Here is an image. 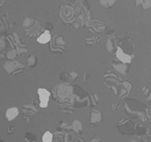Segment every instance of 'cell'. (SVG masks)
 Here are the masks:
<instances>
[{"label":"cell","mask_w":151,"mask_h":142,"mask_svg":"<svg viewBox=\"0 0 151 142\" xmlns=\"http://www.w3.org/2000/svg\"><path fill=\"white\" fill-rule=\"evenodd\" d=\"M70 5L76 10V18L73 22V25L76 28L85 27L88 21L91 20V9L87 0H73Z\"/></svg>","instance_id":"obj_1"},{"label":"cell","mask_w":151,"mask_h":142,"mask_svg":"<svg viewBox=\"0 0 151 142\" xmlns=\"http://www.w3.org/2000/svg\"><path fill=\"white\" fill-rule=\"evenodd\" d=\"M125 111L129 117L133 119H140L141 121H146L145 110L147 106L142 102H139L135 99H126L125 101Z\"/></svg>","instance_id":"obj_2"},{"label":"cell","mask_w":151,"mask_h":142,"mask_svg":"<svg viewBox=\"0 0 151 142\" xmlns=\"http://www.w3.org/2000/svg\"><path fill=\"white\" fill-rule=\"evenodd\" d=\"M50 96L57 102L65 99L75 100L74 95H73V85L69 84V83H62V84L55 85L50 92Z\"/></svg>","instance_id":"obj_3"},{"label":"cell","mask_w":151,"mask_h":142,"mask_svg":"<svg viewBox=\"0 0 151 142\" xmlns=\"http://www.w3.org/2000/svg\"><path fill=\"white\" fill-rule=\"evenodd\" d=\"M22 26L25 30L26 34L29 37H38L41 33L45 31V29L42 28L40 21L35 20L33 17H26L23 20Z\"/></svg>","instance_id":"obj_4"},{"label":"cell","mask_w":151,"mask_h":142,"mask_svg":"<svg viewBox=\"0 0 151 142\" xmlns=\"http://www.w3.org/2000/svg\"><path fill=\"white\" fill-rule=\"evenodd\" d=\"M73 95L75 98L74 106L76 108H82V107L88 106L90 94L85 90H83L80 86L73 85Z\"/></svg>","instance_id":"obj_5"},{"label":"cell","mask_w":151,"mask_h":142,"mask_svg":"<svg viewBox=\"0 0 151 142\" xmlns=\"http://www.w3.org/2000/svg\"><path fill=\"white\" fill-rule=\"evenodd\" d=\"M58 15L64 24H73L76 18V10L72 5H62L60 7Z\"/></svg>","instance_id":"obj_6"},{"label":"cell","mask_w":151,"mask_h":142,"mask_svg":"<svg viewBox=\"0 0 151 142\" xmlns=\"http://www.w3.org/2000/svg\"><path fill=\"white\" fill-rule=\"evenodd\" d=\"M118 48H120L124 53H126L132 58L136 56L135 45H134L132 38L129 37V36H125L121 40H118Z\"/></svg>","instance_id":"obj_7"},{"label":"cell","mask_w":151,"mask_h":142,"mask_svg":"<svg viewBox=\"0 0 151 142\" xmlns=\"http://www.w3.org/2000/svg\"><path fill=\"white\" fill-rule=\"evenodd\" d=\"M136 124L130 118H124L117 123V130L122 135H133Z\"/></svg>","instance_id":"obj_8"},{"label":"cell","mask_w":151,"mask_h":142,"mask_svg":"<svg viewBox=\"0 0 151 142\" xmlns=\"http://www.w3.org/2000/svg\"><path fill=\"white\" fill-rule=\"evenodd\" d=\"M50 45V50L55 53H64L65 51V40L62 35L52 36Z\"/></svg>","instance_id":"obj_9"},{"label":"cell","mask_w":151,"mask_h":142,"mask_svg":"<svg viewBox=\"0 0 151 142\" xmlns=\"http://www.w3.org/2000/svg\"><path fill=\"white\" fill-rule=\"evenodd\" d=\"M133 88V85L131 83L127 82V81H121L118 85L115 86L114 88H112V90L114 93L121 99H125L126 97L129 95V93L131 92Z\"/></svg>","instance_id":"obj_10"},{"label":"cell","mask_w":151,"mask_h":142,"mask_svg":"<svg viewBox=\"0 0 151 142\" xmlns=\"http://www.w3.org/2000/svg\"><path fill=\"white\" fill-rule=\"evenodd\" d=\"M4 68L8 74L16 75L25 71V66L18 61H7L4 63Z\"/></svg>","instance_id":"obj_11"},{"label":"cell","mask_w":151,"mask_h":142,"mask_svg":"<svg viewBox=\"0 0 151 142\" xmlns=\"http://www.w3.org/2000/svg\"><path fill=\"white\" fill-rule=\"evenodd\" d=\"M133 135L135 136V139H138L141 142H147L150 140L149 128H146L142 125H136Z\"/></svg>","instance_id":"obj_12"},{"label":"cell","mask_w":151,"mask_h":142,"mask_svg":"<svg viewBox=\"0 0 151 142\" xmlns=\"http://www.w3.org/2000/svg\"><path fill=\"white\" fill-rule=\"evenodd\" d=\"M120 82H121V79L118 77V75L115 74V72H113V71H109V72H107L106 74L104 75L105 85H106V87L110 88V89L117 86Z\"/></svg>","instance_id":"obj_13"},{"label":"cell","mask_w":151,"mask_h":142,"mask_svg":"<svg viewBox=\"0 0 151 142\" xmlns=\"http://www.w3.org/2000/svg\"><path fill=\"white\" fill-rule=\"evenodd\" d=\"M85 28L91 32H105L107 30L106 24L98 20H90L85 25Z\"/></svg>","instance_id":"obj_14"},{"label":"cell","mask_w":151,"mask_h":142,"mask_svg":"<svg viewBox=\"0 0 151 142\" xmlns=\"http://www.w3.org/2000/svg\"><path fill=\"white\" fill-rule=\"evenodd\" d=\"M37 114V109L35 108V106L31 104L23 105L22 107V116L23 120L25 122H30V120L35 117V115Z\"/></svg>","instance_id":"obj_15"},{"label":"cell","mask_w":151,"mask_h":142,"mask_svg":"<svg viewBox=\"0 0 151 142\" xmlns=\"http://www.w3.org/2000/svg\"><path fill=\"white\" fill-rule=\"evenodd\" d=\"M112 65V68H114L115 71H117L118 73L122 75H127L130 71V65L131 63H122L120 61H118L117 58H114L111 63Z\"/></svg>","instance_id":"obj_16"},{"label":"cell","mask_w":151,"mask_h":142,"mask_svg":"<svg viewBox=\"0 0 151 142\" xmlns=\"http://www.w3.org/2000/svg\"><path fill=\"white\" fill-rule=\"evenodd\" d=\"M37 93H38V96H40V107L42 109L47 108L48 101H50V92L47 91V89L40 88V89L37 90Z\"/></svg>","instance_id":"obj_17"},{"label":"cell","mask_w":151,"mask_h":142,"mask_svg":"<svg viewBox=\"0 0 151 142\" xmlns=\"http://www.w3.org/2000/svg\"><path fill=\"white\" fill-rule=\"evenodd\" d=\"M103 120V114L98 109H92L90 114V126H97Z\"/></svg>","instance_id":"obj_18"},{"label":"cell","mask_w":151,"mask_h":142,"mask_svg":"<svg viewBox=\"0 0 151 142\" xmlns=\"http://www.w3.org/2000/svg\"><path fill=\"white\" fill-rule=\"evenodd\" d=\"M116 55V58L118 61H120V62L122 63H131V62H132L133 58L131 57H129V56H127L126 53H124L122 50H121L120 48H117V50L115 53Z\"/></svg>","instance_id":"obj_19"},{"label":"cell","mask_w":151,"mask_h":142,"mask_svg":"<svg viewBox=\"0 0 151 142\" xmlns=\"http://www.w3.org/2000/svg\"><path fill=\"white\" fill-rule=\"evenodd\" d=\"M107 50H109V53L115 55L117 48H118V38H108L107 40Z\"/></svg>","instance_id":"obj_20"},{"label":"cell","mask_w":151,"mask_h":142,"mask_svg":"<svg viewBox=\"0 0 151 142\" xmlns=\"http://www.w3.org/2000/svg\"><path fill=\"white\" fill-rule=\"evenodd\" d=\"M9 28V22L7 19V14H5L2 18H0V36L5 35V33Z\"/></svg>","instance_id":"obj_21"},{"label":"cell","mask_w":151,"mask_h":142,"mask_svg":"<svg viewBox=\"0 0 151 142\" xmlns=\"http://www.w3.org/2000/svg\"><path fill=\"white\" fill-rule=\"evenodd\" d=\"M52 40V34H50V31L45 29L42 33L40 34L37 37V43H41V45H45V43H48Z\"/></svg>","instance_id":"obj_22"},{"label":"cell","mask_w":151,"mask_h":142,"mask_svg":"<svg viewBox=\"0 0 151 142\" xmlns=\"http://www.w3.org/2000/svg\"><path fill=\"white\" fill-rule=\"evenodd\" d=\"M18 114H19L18 109L16 108V107H11V108L7 109V111L5 113V117L8 121H12V120H14L18 116Z\"/></svg>","instance_id":"obj_23"},{"label":"cell","mask_w":151,"mask_h":142,"mask_svg":"<svg viewBox=\"0 0 151 142\" xmlns=\"http://www.w3.org/2000/svg\"><path fill=\"white\" fill-rule=\"evenodd\" d=\"M70 127H72L73 132H75V133H79V134L83 133V125L80 120H77V119L74 120Z\"/></svg>","instance_id":"obj_24"},{"label":"cell","mask_w":151,"mask_h":142,"mask_svg":"<svg viewBox=\"0 0 151 142\" xmlns=\"http://www.w3.org/2000/svg\"><path fill=\"white\" fill-rule=\"evenodd\" d=\"M15 50H16V53H17V56H23L27 53V48H26V45L21 43V41H19L17 45H15Z\"/></svg>","instance_id":"obj_25"},{"label":"cell","mask_w":151,"mask_h":142,"mask_svg":"<svg viewBox=\"0 0 151 142\" xmlns=\"http://www.w3.org/2000/svg\"><path fill=\"white\" fill-rule=\"evenodd\" d=\"M98 103H99V97H98V95L97 94H91V95H89V102H88V106H90V107H96L97 105H98Z\"/></svg>","instance_id":"obj_26"},{"label":"cell","mask_w":151,"mask_h":142,"mask_svg":"<svg viewBox=\"0 0 151 142\" xmlns=\"http://www.w3.org/2000/svg\"><path fill=\"white\" fill-rule=\"evenodd\" d=\"M65 141V132L57 131L52 134V142H64Z\"/></svg>","instance_id":"obj_27"},{"label":"cell","mask_w":151,"mask_h":142,"mask_svg":"<svg viewBox=\"0 0 151 142\" xmlns=\"http://www.w3.org/2000/svg\"><path fill=\"white\" fill-rule=\"evenodd\" d=\"M100 6L102 8H111V7L114 6V4L116 3V0H99Z\"/></svg>","instance_id":"obj_28"},{"label":"cell","mask_w":151,"mask_h":142,"mask_svg":"<svg viewBox=\"0 0 151 142\" xmlns=\"http://www.w3.org/2000/svg\"><path fill=\"white\" fill-rule=\"evenodd\" d=\"M100 41H101V40H100L99 36L97 35H90L88 36V37L86 38V43L88 45H97V43H100Z\"/></svg>","instance_id":"obj_29"},{"label":"cell","mask_w":151,"mask_h":142,"mask_svg":"<svg viewBox=\"0 0 151 142\" xmlns=\"http://www.w3.org/2000/svg\"><path fill=\"white\" fill-rule=\"evenodd\" d=\"M136 6H141L143 9H149L151 7V0H136Z\"/></svg>","instance_id":"obj_30"},{"label":"cell","mask_w":151,"mask_h":142,"mask_svg":"<svg viewBox=\"0 0 151 142\" xmlns=\"http://www.w3.org/2000/svg\"><path fill=\"white\" fill-rule=\"evenodd\" d=\"M17 57V53H16V50L15 48H11V50H6L5 53V58H7L8 61H14Z\"/></svg>","instance_id":"obj_31"},{"label":"cell","mask_w":151,"mask_h":142,"mask_svg":"<svg viewBox=\"0 0 151 142\" xmlns=\"http://www.w3.org/2000/svg\"><path fill=\"white\" fill-rule=\"evenodd\" d=\"M58 130L62 131V132H70V131H73L72 130V127H70V125H69V124L67 123V122L65 121H60V124H58Z\"/></svg>","instance_id":"obj_32"},{"label":"cell","mask_w":151,"mask_h":142,"mask_svg":"<svg viewBox=\"0 0 151 142\" xmlns=\"http://www.w3.org/2000/svg\"><path fill=\"white\" fill-rule=\"evenodd\" d=\"M27 63L30 68H35L36 66V63H37V58H36L35 55H30L27 58Z\"/></svg>","instance_id":"obj_33"},{"label":"cell","mask_w":151,"mask_h":142,"mask_svg":"<svg viewBox=\"0 0 151 142\" xmlns=\"http://www.w3.org/2000/svg\"><path fill=\"white\" fill-rule=\"evenodd\" d=\"M25 141L26 142H36V136L31 132L25 133Z\"/></svg>","instance_id":"obj_34"},{"label":"cell","mask_w":151,"mask_h":142,"mask_svg":"<svg viewBox=\"0 0 151 142\" xmlns=\"http://www.w3.org/2000/svg\"><path fill=\"white\" fill-rule=\"evenodd\" d=\"M42 142H52V133L47 131L42 135Z\"/></svg>","instance_id":"obj_35"},{"label":"cell","mask_w":151,"mask_h":142,"mask_svg":"<svg viewBox=\"0 0 151 142\" xmlns=\"http://www.w3.org/2000/svg\"><path fill=\"white\" fill-rule=\"evenodd\" d=\"M60 79L63 81L64 83H68L69 82V73H67V72H63V73H60Z\"/></svg>","instance_id":"obj_36"},{"label":"cell","mask_w":151,"mask_h":142,"mask_svg":"<svg viewBox=\"0 0 151 142\" xmlns=\"http://www.w3.org/2000/svg\"><path fill=\"white\" fill-rule=\"evenodd\" d=\"M11 37H12V40H13L14 41V43H15V45H17V43H19V41H21L20 40V37H19V35H18V33H16V32H12L11 34Z\"/></svg>","instance_id":"obj_37"},{"label":"cell","mask_w":151,"mask_h":142,"mask_svg":"<svg viewBox=\"0 0 151 142\" xmlns=\"http://www.w3.org/2000/svg\"><path fill=\"white\" fill-rule=\"evenodd\" d=\"M78 77H79V75H78V73L76 72H70L69 73V80L70 81H75L78 79Z\"/></svg>","instance_id":"obj_38"},{"label":"cell","mask_w":151,"mask_h":142,"mask_svg":"<svg viewBox=\"0 0 151 142\" xmlns=\"http://www.w3.org/2000/svg\"><path fill=\"white\" fill-rule=\"evenodd\" d=\"M106 35H107V38H116L117 37V35H116V33L114 30L106 31Z\"/></svg>","instance_id":"obj_39"},{"label":"cell","mask_w":151,"mask_h":142,"mask_svg":"<svg viewBox=\"0 0 151 142\" xmlns=\"http://www.w3.org/2000/svg\"><path fill=\"white\" fill-rule=\"evenodd\" d=\"M150 116H151V111H150V108L147 107L145 110V117H146V121L150 122Z\"/></svg>","instance_id":"obj_40"},{"label":"cell","mask_w":151,"mask_h":142,"mask_svg":"<svg viewBox=\"0 0 151 142\" xmlns=\"http://www.w3.org/2000/svg\"><path fill=\"white\" fill-rule=\"evenodd\" d=\"M90 79H91V75H90L89 73H85L84 74V82L87 83Z\"/></svg>","instance_id":"obj_41"},{"label":"cell","mask_w":151,"mask_h":142,"mask_svg":"<svg viewBox=\"0 0 151 142\" xmlns=\"http://www.w3.org/2000/svg\"><path fill=\"white\" fill-rule=\"evenodd\" d=\"M142 93L144 95H147V94H150V89L149 88H147V87H144L142 89Z\"/></svg>","instance_id":"obj_42"},{"label":"cell","mask_w":151,"mask_h":142,"mask_svg":"<svg viewBox=\"0 0 151 142\" xmlns=\"http://www.w3.org/2000/svg\"><path fill=\"white\" fill-rule=\"evenodd\" d=\"M101 141V138H99V137H94V138H92L90 142H100Z\"/></svg>","instance_id":"obj_43"},{"label":"cell","mask_w":151,"mask_h":142,"mask_svg":"<svg viewBox=\"0 0 151 142\" xmlns=\"http://www.w3.org/2000/svg\"><path fill=\"white\" fill-rule=\"evenodd\" d=\"M13 131H14V127L13 126L8 127V129H7V132H8V134H12V133H13Z\"/></svg>","instance_id":"obj_44"},{"label":"cell","mask_w":151,"mask_h":142,"mask_svg":"<svg viewBox=\"0 0 151 142\" xmlns=\"http://www.w3.org/2000/svg\"><path fill=\"white\" fill-rule=\"evenodd\" d=\"M47 30H48V31H50V30H52V27H53V26H52V24H50V23H47Z\"/></svg>","instance_id":"obj_45"},{"label":"cell","mask_w":151,"mask_h":142,"mask_svg":"<svg viewBox=\"0 0 151 142\" xmlns=\"http://www.w3.org/2000/svg\"><path fill=\"white\" fill-rule=\"evenodd\" d=\"M119 106H120V104H119V103H116V104H114L113 106H112V109H113V110H117V108H118Z\"/></svg>","instance_id":"obj_46"},{"label":"cell","mask_w":151,"mask_h":142,"mask_svg":"<svg viewBox=\"0 0 151 142\" xmlns=\"http://www.w3.org/2000/svg\"><path fill=\"white\" fill-rule=\"evenodd\" d=\"M74 142H85V141H84V139H82V138H77L76 141H74Z\"/></svg>","instance_id":"obj_47"},{"label":"cell","mask_w":151,"mask_h":142,"mask_svg":"<svg viewBox=\"0 0 151 142\" xmlns=\"http://www.w3.org/2000/svg\"><path fill=\"white\" fill-rule=\"evenodd\" d=\"M3 3H4V0H0V7H2Z\"/></svg>","instance_id":"obj_48"},{"label":"cell","mask_w":151,"mask_h":142,"mask_svg":"<svg viewBox=\"0 0 151 142\" xmlns=\"http://www.w3.org/2000/svg\"><path fill=\"white\" fill-rule=\"evenodd\" d=\"M136 141V139H133V140H131V142H135Z\"/></svg>","instance_id":"obj_49"},{"label":"cell","mask_w":151,"mask_h":142,"mask_svg":"<svg viewBox=\"0 0 151 142\" xmlns=\"http://www.w3.org/2000/svg\"><path fill=\"white\" fill-rule=\"evenodd\" d=\"M0 142H4L3 140H2V139H0Z\"/></svg>","instance_id":"obj_50"},{"label":"cell","mask_w":151,"mask_h":142,"mask_svg":"<svg viewBox=\"0 0 151 142\" xmlns=\"http://www.w3.org/2000/svg\"><path fill=\"white\" fill-rule=\"evenodd\" d=\"M70 142H74V141H70Z\"/></svg>","instance_id":"obj_51"}]
</instances>
